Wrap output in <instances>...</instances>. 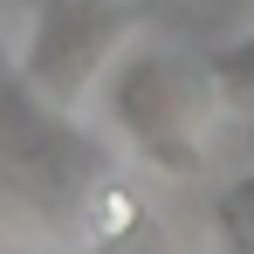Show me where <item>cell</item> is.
<instances>
[{"label": "cell", "instance_id": "6da1fadb", "mask_svg": "<svg viewBox=\"0 0 254 254\" xmlns=\"http://www.w3.org/2000/svg\"><path fill=\"white\" fill-rule=\"evenodd\" d=\"M220 103L206 62H186L165 42H137L110 62V76L96 83V117L124 144L130 158L158 179H192L206 172V124Z\"/></svg>", "mask_w": 254, "mask_h": 254}, {"label": "cell", "instance_id": "7a4b0ae2", "mask_svg": "<svg viewBox=\"0 0 254 254\" xmlns=\"http://www.w3.org/2000/svg\"><path fill=\"white\" fill-rule=\"evenodd\" d=\"M137 35H144V0H35L28 35L14 48V76L55 110L83 117L96 83Z\"/></svg>", "mask_w": 254, "mask_h": 254}, {"label": "cell", "instance_id": "3957f363", "mask_svg": "<svg viewBox=\"0 0 254 254\" xmlns=\"http://www.w3.org/2000/svg\"><path fill=\"white\" fill-rule=\"evenodd\" d=\"M0 172L55 213H83L96 179L110 172L103 144L76 124V110H55L48 96L14 76V62L0 69Z\"/></svg>", "mask_w": 254, "mask_h": 254}, {"label": "cell", "instance_id": "277c9868", "mask_svg": "<svg viewBox=\"0 0 254 254\" xmlns=\"http://www.w3.org/2000/svg\"><path fill=\"white\" fill-rule=\"evenodd\" d=\"M83 254H165V227L144 206V192L124 186L117 172L96 179V192L83 199Z\"/></svg>", "mask_w": 254, "mask_h": 254}, {"label": "cell", "instance_id": "5b68a950", "mask_svg": "<svg viewBox=\"0 0 254 254\" xmlns=\"http://www.w3.org/2000/svg\"><path fill=\"white\" fill-rule=\"evenodd\" d=\"M206 227H213V241H220V254H254V165L234 172V179L213 192Z\"/></svg>", "mask_w": 254, "mask_h": 254}, {"label": "cell", "instance_id": "8992f818", "mask_svg": "<svg viewBox=\"0 0 254 254\" xmlns=\"http://www.w3.org/2000/svg\"><path fill=\"white\" fill-rule=\"evenodd\" d=\"M206 76L213 89H220V103L227 110H254V28L241 35V42H220L206 55Z\"/></svg>", "mask_w": 254, "mask_h": 254}]
</instances>
